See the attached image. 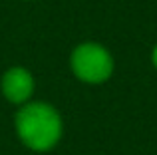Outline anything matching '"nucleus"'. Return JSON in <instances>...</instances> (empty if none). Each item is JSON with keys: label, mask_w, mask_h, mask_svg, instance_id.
<instances>
[{"label": "nucleus", "mask_w": 157, "mask_h": 155, "mask_svg": "<svg viewBox=\"0 0 157 155\" xmlns=\"http://www.w3.org/2000/svg\"><path fill=\"white\" fill-rule=\"evenodd\" d=\"M34 92V78L24 68H10L2 78V93L12 104H24Z\"/></svg>", "instance_id": "3"}, {"label": "nucleus", "mask_w": 157, "mask_h": 155, "mask_svg": "<svg viewBox=\"0 0 157 155\" xmlns=\"http://www.w3.org/2000/svg\"><path fill=\"white\" fill-rule=\"evenodd\" d=\"M18 137L34 151H46L54 147L62 135V119L48 104L34 101L24 105L16 115Z\"/></svg>", "instance_id": "1"}, {"label": "nucleus", "mask_w": 157, "mask_h": 155, "mask_svg": "<svg viewBox=\"0 0 157 155\" xmlns=\"http://www.w3.org/2000/svg\"><path fill=\"white\" fill-rule=\"evenodd\" d=\"M72 70L82 81L88 84H101L113 72V60L104 46L94 42H86L74 50Z\"/></svg>", "instance_id": "2"}, {"label": "nucleus", "mask_w": 157, "mask_h": 155, "mask_svg": "<svg viewBox=\"0 0 157 155\" xmlns=\"http://www.w3.org/2000/svg\"><path fill=\"white\" fill-rule=\"evenodd\" d=\"M153 64H155V68H157V46H155V50H153Z\"/></svg>", "instance_id": "4"}]
</instances>
